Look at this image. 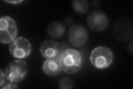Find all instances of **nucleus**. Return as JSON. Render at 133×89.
Returning <instances> with one entry per match:
<instances>
[{
	"label": "nucleus",
	"mask_w": 133,
	"mask_h": 89,
	"mask_svg": "<svg viewBox=\"0 0 133 89\" xmlns=\"http://www.w3.org/2000/svg\"><path fill=\"white\" fill-rule=\"evenodd\" d=\"M61 69L65 73L76 74L81 68L82 57L80 52L73 49L62 51L57 56Z\"/></svg>",
	"instance_id": "1"
},
{
	"label": "nucleus",
	"mask_w": 133,
	"mask_h": 89,
	"mask_svg": "<svg viewBox=\"0 0 133 89\" xmlns=\"http://www.w3.org/2000/svg\"><path fill=\"white\" fill-rule=\"evenodd\" d=\"M28 72L27 63L20 59L8 63L5 69V79L8 81L18 83L25 78Z\"/></svg>",
	"instance_id": "2"
},
{
	"label": "nucleus",
	"mask_w": 133,
	"mask_h": 89,
	"mask_svg": "<svg viewBox=\"0 0 133 89\" xmlns=\"http://www.w3.org/2000/svg\"><path fill=\"white\" fill-rule=\"evenodd\" d=\"M90 60L95 67L104 69L109 67L113 62V54L111 50L106 46H98L91 51Z\"/></svg>",
	"instance_id": "3"
},
{
	"label": "nucleus",
	"mask_w": 133,
	"mask_h": 89,
	"mask_svg": "<svg viewBox=\"0 0 133 89\" xmlns=\"http://www.w3.org/2000/svg\"><path fill=\"white\" fill-rule=\"evenodd\" d=\"M18 29L15 21L10 16L0 19V41L2 44L11 43L16 39Z\"/></svg>",
	"instance_id": "4"
},
{
	"label": "nucleus",
	"mask_w": 133,
	"mask_h": 89,
	"mask_svg": "<svg viewBox=\"0 0 133 89\" xmlns=\"http://www.w3.org/2000/svg\"><path fill=\"white\" fill-rule=\"evenodd\" d=\"M10 52L12 57L17 59H24L30 56L32 45L30 41L23 37H17L9 46Z\"/></svg>",
	"instance_id": "5"
},
{
	"label": "nucleus",
	"mask_w": 133,
	"mask_h": 89,
	"mask_svg": "<svg viewBox=\"0 0 133 89\" xmlns=\"http://www.w3.org/2000/svg\"><path fill=\"white\" fill-rule=\"evenodd\" d=\"M68 38L69 43L77 48L86 44L89 39V33L87 28L82 25L76 24L70 27Z\"/></svg>",
	"instance_id": "6"
},
{
	"label": "nucleus",
	"mask_w": 133,
	"mask_h": 89,
	"mask_svg": "<svg viewBox=\"0 0 133 89\" xmlns=\"http://www.w3.org/2000/svg\"><path fill=\"white\" fill-rule=\"evenodd\" d=\"M87 24L92 30L96 32L105 31L109 26V21L107 15L101 11L95 10L88 15Z\"/></svg>",
	"instance_id": "7"
},
{
	"label": "nucleus",
	"mask_w": 133,
	"mask_h": 89,
	"mask_svg": "<svg viewBox=\"0 0 133 89\" xmlns=\"http://www.w3.org/2000/svg\"><path fill=\"white\" fill-rule=\"evenodd\" d=\"M39 51L42 56L44 58L56 57L59 54V44L55 40H45L41 43Z\"/></svg>",
	"instance_id": "8"
},
{
	"label": "nucleus",
	"mask_w": 133,
	"mask_h": 89,
	"mask_svg": "<svg viewBox=\"0 0 133 89\" xmlns=\"http://www.w3.org/2000/svg\"><path fill=\"white\" fill-rule=\"evenodd\" d=\"M42 70L45 75L49 76H55L61 73L62 69L56 57L47 58L43 63Z\"/></svg>",
	"instance_id": "9"
},
{
	"label": "nucleus",
	"mask_w": 133,
	"mask_h": 89,
	"mask_svg": "<svg viewBox=\"0 0 133 89\" xmlns=\"http://www.w3.org/2000/svg\"><path fill=\"white\" fill-rule=\"evenodd\" d=\"M48 35L54 39H60L65 33V27L63 23L59 21H54L50 23L47 27Z\"/></svg>",
	"instance_id": "10"
},
{
	"label": "nucleus",
	"mask_w": 133,
	"mask_h": 89,
	"mask_svg": "<svg viewBox=\"0 0 133 89\" xmlns=\"http://www.w3.org/2000/svg\"><path fill=\"white\" fill-rule=\"evenodd\" d=\"M72 7L76 13L81 15L86 14L89 10V2L86 0H74Z\"/></svg>",
	"instance_id": "11"
},
{
	"label": "nucleus",
	"mask_w": 133,
	"mask_h": 89,
	"mask_svg": "<svg viewBox=\"0 0 133 89\" xmlns=\"http://www.w3.org/2000/svg\"><path fill=\"white\" fill-rule=\"evenodd\" d=\"M58 87L61 89H72L74 87V82L69 78H62L58 82Z\"/></svg>",
	"instance_id": "12"
},
{
	"label": "nucleus",
	"mask_w": 133,
	"mask_h": 89,
	"mask_svg": "<svg viewBox=\"0 0 133 89\" xmlns=\"http://www.w3.org/2000/svg\"><path fill=\"white\" fill-rule=\"evenodd\" d=\"M17 86L14 83V82H10L9 83H7L5 85L3 84L2 86H1V88L2 89L4 88H17Z\"/></svg>",
	"instance_id": "13"
},
{
	"label": "nucleus",
	"mask_w": 133,
	"mask_h": 89,
	"mask_svg": "<svg viewBox=\"0 0 133 89\" xmlns=\"http://www.w3.org/2000/svg\"><path fill=\"white\" fill-rule=\"evenodd\" d=\"M0 73H1V76H0V86H2L3 84L5 83V73H3L2 70H0Z\"/></svg>",
	"instance_id": "14"
},
{
	"label": "nucleus",
	"mask_w": 133,
	"mask_h": 89,
	"mask_svg": "<svg viewBox=\"0 0 133 89\" xmlns=\"http://www.w3.org/2000/svg\"><path fill=\"white\" fill-rule=\"evenodd\" d=\"M99 5H100V3L98 1H92L91 2V7L94 8H97L99 7Z\"/></svg>",
	"instance_id": "15"
},
{
	"label": "nucleus",
	"mask_w": 133,
	"mask_h": 89,
	"mask_svg": "<svg viewBox=\"0 0 133 89\" xmlns=\"http://www.w3.org/2000/svg\"><path fill=\"white\" fill-rule=\"evenodd\" d=\"M6 2L10 3V4H14V5H15V4H18L21 2H23L22 0H16V1H13V0H11V1H5Z\"/></svg>",
	"instance_id": "16"
},
{
	"label": "nucleus",
	"mask_w": 133,
	"mask_h": 89,
	"mask_svg": "<svg viewBox=\"0 0 133 89\" xmlns=\"http://www.w3.org/2000/svg\"><path fill=\"white\" fill-rule=\"evenodd\" d=\"M128 50L131 54H132V42H131V44L128 46Z\"/></svg>",
	"instance_id": "17"
}]
</instances>
